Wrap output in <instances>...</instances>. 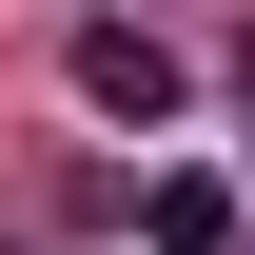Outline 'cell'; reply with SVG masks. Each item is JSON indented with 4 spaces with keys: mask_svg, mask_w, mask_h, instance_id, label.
Listing matches in <instances>:
<instances>
[{
    "mask_svg": "<svg viewBox=\"0 0 255 255\" xmlns=\"http://www.w3.org/2000/svg\"><path fill=\"white\" fill-rule=\"evenodd\" d=\"M137 236L157 255H236V177H137Z\"/></svg>",
    "mask_w": 255,
    "mask_h": 255,
    "instance_id": "2",
    "label": "cell"
},
{
    "mask_svg": "<svg viewBox=\"0 0 255 255\" xmlns=\"http://www.w3.org/2000/svg\"><path fill=\"white\" fill-rule=\"evenodd\" d=\"M236 98H255V39H236Z\"/></svg>",
    "mask_w": 255,
    "mask_h": 255,
    "instance_id": "3",
    "label": "cell"
},
{
    "mask_svg": "<svg viewBox=\"0 0 255 255\" xmlns=\"http://www.w3.org/2000/svg\"><path fill=\"white\" fill-rule=\"evenodd\" d=\"M79 98H98L118 137H157V118H177V39H157V20H79Z\"/></svg>",
    "mask_w": 255,
    "mask_h": 255,
    "instance_id": "1",
    "label": "cell"
}]
</instances>
